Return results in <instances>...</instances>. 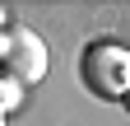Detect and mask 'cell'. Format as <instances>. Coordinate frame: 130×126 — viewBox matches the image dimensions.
<instances>
[{"label":"cell","instance_id":"obj_5","mask_svg":"<svg viewBox=\"0 0 130 126\" xmlns=\"http://www.w3.org/2000/svg\"><path fill=\"white\" fill-rule=\"evenodd\" d=\"M121 107H125V112H130V93H125V98H121Z\"/></svg>","mask_w":130,"mask_h":126},{"label":"cell","instance_id":"obj_3","mask_svg":"<svg viewBox=\"0 0 130 126\" xmlns=\"http://www.w3.org/2000/svg\"><path fill=\"white\" fill-rule=\"evenodd\" d=\"M19 103H23V89L14 80H0V117H5L9 107H19Z\"/></svg>","mask_w":130,"mask_h":126},{"label":"cell","instance_id":"obj_2","mask_svg":"<svg viewBox=\"0 0 130 126\" xmlns=\"http://www.w3.org/2000/svg\"><path fill=\"white\" fill-rule=\"evenodd\" d=\"M79 80L98 98H125L130 93V47L121 42H93L79 56Z\"/></svg>","mask_w":130,"mask_h":126},{"label":"cell","instance_id":"obj_1","mask_svg":"<svg viewBox=\"0 0 130 126\" xmlns=\"http://www.w3.org/2000/svg\"><path fill=\"white\" fill-rule=\"evenodd\" d=\"M51 56H46V42L37 37V28L28 23H9L0 33V80H14L19 89H32L46 75Z\"/></svg>","mask_w":130,"mask_h":126},{"label":"cell","instance_id":"obj_6","mask_svg":"<svg viewBox=\"0 0 130 126\" xmlns=\"http://www.w3.org/2000/svg\"><path fill=\"white\" fill-rule=\"evenodd\" d=\"M0 126H5V117H0Z\"/></svg>","mask_w":130,"mask_h":126},{"label":"cell","instance_id":"obj_4","mask_svg":"<svg viewBox=\"0 0 130 126\" xmlns=\"http://www.w3.org/2000/svg\"><path fill=\"white\" fill-rule=\"evenodd\" d=\"M5 28H9V14H5V5H0V33H5Z\"/></svg>","mask_w":130,"mask_h":126}]
</instances>
